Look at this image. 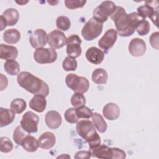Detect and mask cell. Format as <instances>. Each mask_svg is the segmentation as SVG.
I'll return each instance as SVG.
<instances>
[{
  "label": "cell",
  "instance_id": "cell-5",
  "mask_svg": "<svg viewBox=\"0 0 159 159\" xmlns=\"http://www.w3.org/2000/svg\"><path fill=\"white\" fill-rule=\"evenodd\" d=\"M102 29L103 23L93 17L84 25L81 30V35L86 40L91 41L101 34Z\"/></svg>",
  "mask_w": 159,
  "mask_h": 159
},
{
  "label": "cell",
  "instance_id": "cell-3",
  "mask_svg": "<svg viewBox=\"0 0 159 159\" xmlns=\"http://www.w3.org/2000/svg\"><path fill=\"white\" fill-rule=\"evenodd\" d=\"M76 130L78 134L88 143L89 148L96 147L101 144L100 136L90 120H81L78 122Z\"/></svg>",
  "mask_w": 159,
  "mask_h": 159
},
{
  "label": "cell",
  "instance_id": "cell-11",
  "mask_svg": "<svg viewBox=\"0 0 159 159\" xmlns=\"http://www.w3.org/2000/svg\"><path fill=\"white\" fill-rule=\"evenodd\" d=\"M47 43L53 49L62 48L67 43V38L59 30H54L47 34Z\"/></svg>",
  "mask_w": 159,
  "mask_h": 159
},
{
  "label": "cell",
  "instance_id": "cell-16",
  "mask_svg": "<svg viewBox=\"0 0 159 159\" xmlns=\"http://www.w3.org/2000/svg\"><path fill=\"white\" fill-rule=\"evenodd\" d=\"M86 58L92 64H100L104 58V52L99 48L92 47L89 48L86 52Z\"/></svg>",
  "mask_w": 159,
  "mask_h": 159
},
{
  "label": "cell",
  "instance_id": "cell-22",
  "mask_svg": "<svg viewBox=\"0 0 159 159\" xmlns=\"http://www.w3.org/2000/svg\"><path fill=\"white\" fill-rule=\"evenodd\" d=\"M6 20L7 25L12 26L16 24L19 19V13L14 8H8L1 16Z\"/></svg>",
  "mask_w": 159,
  "mask_h": 159
},
{
  "label": "cell",
  "instance_id": "cell-28",
  "mask_svg": "<svg viewBox=\"0 0 159 159\" xmlns=\"http://www.w3.org/2000/svg\"><path fill=\"white\" fill-rule=\"evenodd\" d=\"M4 68L6 72L11 76L17 75L20 71L19 64L15 60H7L4 64Z\"/></svg>",
  "mask_w": 159,
  "mask_h": 159
},
{
  "label": "cell",
  "instance_id": "cell-27",
  "mask_svg": "<svg viewBox=\"0 0 159 159\" xmlns=\"http://www.w3.org/2000/svg\"><path fill=\"white\" fill-rule=\"evenodd\" d=\"M92 122L94 126L100 133H104L106 131L107 128V123L101 114L97 112L93 113Z\"/></svg>",
  "mask_w": 159,
  "mask_h": 159
},
{
  "label": "cell",
  "instance_id": "cell-38",
  "mask_svg": "<svg viewBox=\"0 0 159 159\" xmlns=\"http://www.w3.org/2000/svg\"><path fill=\"white\" fill-rule=\"evenodd\" d=\"M86 3V1H84V0H65V6L69 9H75L76 8L83 7Z\"/></svg>",
  "mask_w": 159,
  "mask_h": 159
},
{
  "label": "cell",
  "instance_id": "cell-30",
  "mask_svg": "<svg viewBox=\"0 0 159 159\" xmlns=\"http://www.w3.org/2000/svg\"><path fill=\"white\" fill-rule=\"evenodd\" d=\"M78 66V63L75 58L71 57H66L62 63L63 68L67 71H75Z\"/></svg>",
  "mask_w": 159,
  "mask_h": 159
},
{
  "label": "cell",
  "instance_id": "cell-20",
  "mask_svg": "<svg viewBox=\"0 0 159 159\" xmlns=\"http://www.w3.org/2000/svg\"><path fill=\"white\" fill-rule=\"evenodd\" d=\"M18 50L16 47L3 43L0 45V57L3 60H14L17 57Z\"/></svg>",
  "mask_w": 159,
  "mask_h": 159
},
{
  "label": "cell",
  "instance_id": "cell-8",
  "mask_svg": "<svg viewBox=\"0 0 159 159\" xmlns=\"http://www.w3.org/2000/svg\"><path fill=\"white\" fill-rule=\"evenodd\" d=\"M34 58L40 64L52 63L57 59V53L53 48H39L34 53Z\"/></svg>",
  "mask_w": 159,
  "mask_h": 159
},
{
  "label": "cell",
  "instance_id": "cell-29",
  "mask_svg": "<svg viewBox=\"0 0 159 159\" xmlns=\"http://www.w3.org/2000/svg\"><path fill=\"white\" fill-rule=\"evenodd\" d=\"M26 102L21 98H16L11 102V109L16 114L22 113L26 109Z\"/></svg>",
  "mask_w": 159,
  "mask_h": 159
},
{
  "label": "cell",
  "instance_id": "cell-44",
  "mask_svg": "<svg viewBox=\"0 0 159 159\" xmlns=\"http://www.w3.org/2000/svg\"><path fill=\"white\" fill-rule=\"evenodd\" d=\"M17 4H20V5H25L26 3H27L29 1H16Z\"/></svg>",
  "mask_w": 159,
  "mask_h": 159
},
{
  "label": "cell",
  "instance_id": "cell-39",
  "mask_svg": "<svg viewBox=\"0 0 159 159\" xmlns=\"http://www.w3.org/2000/svg\"><path fill=\"white\" fill-rule=\"evenodd\" d=\"M158 37H159V33L158 32H154L152 34V35L150 37V43L152 47L158 50Z\"/></svg>",
  "mask_w": 159,
  "mask_h": 159
},
{
  "label": "cell",
  "instance_id": "cell-42",
  "mask_svg": "<svg viewBox=\"0 0 159 159\" xmlns=\"http://www.w3.org/2000/svg\"><path fill=\"white\" fill-rule=\"evenodd\" d=\"M8 81L6 76H4L3 80V74H1V91H2L7 86Z\"/></svg>",
  "mask_w": 159,
  "mask_h": 159
},
{
  "label": "cell",
  "instance_id": "cell-21",
  "mask_svg": "<svg viewBox=\"0 0 159 159\" xmlns=\"http://www.w3.org/2000/svg\"><path fill=\"white\" fill-rule=\"evenodd\" d=\"M29 106L37 112H42L47 106L45 96L42 94L34 95L29 102Z\"/></svg>",
  "mask_w": 159,
  "mask_h": 159
},
{
  "label": "cell",
  "instance_id": "cell-40",
  "mask_svg": "<svg viewBox=\"0 0 159 159\" xmlns=\"http://www.w3.org/2000/svg\"><path fill=\"white\" fill-rule=\"evenodd\" d=\"M112 148H113V158L123 159L126 157V153L124 150L116 147H112Z\"/></svg>",
  "mask_w": 159,
  "mask_h": 159
},
{
  "label": "cell",
  "instance_id": "cell-23",
  "mask_svg": "<svg viewBox=\"0 0 159 159\" xmlns=\"http://www.w3.org/2000/svg\"><path fill=\"white\" fill-rule=\"evenodd\" d=\"M20 146L27 152H34L39 147V141L33 136L27 134L21 142Z\"/></svg>",
  "mask_w": 159,
  "mask_h": 159
},
{
  "label": "cell",
  "instance_id": "cell-19",
  "mask_svg": "<svg viewBox=\"0 0 159 159\" xmlns=\"http://www.w3.org/2000/svg\"><path fill=\"white\" fill-rule=\"evenodd\" d=\"M38 141L40 148L47 150L54 146L56 142V138L52 132H45L39 137Z\"/></svg>",
  "mask_w": 159,
  "mask_h": 159
},
{
  "label": "cell",
  "instance_id": "cell-41",
  "mask_svg": "<svg viewBox=\"0 0 159 159\" xmlns=\"http://www.w3.org/2000/svg\"><path fill=\"white\" fill-rule=\"evenodd\" d=\"M91 157V154L89 151H79L76 153L74 156L75 158H90Z\"/></svg>",
  "mask_w": 159,
  "mask_h": 159
},
{
  "label": "cell",
  "instance_id": "cell-36",
  "mask_svg": "<svg viewBox=\"0 0 159 159\" xmlns=\"http://www.w3.org/2000/svg\"><path fill=\"white\" fill-rule=\"evenodd\" d=\"M64 117L66 120L70 124H75L78 122L79 118L76 113V109L71 107L68 109L64 114Z\"/></svg>",
  "mask_w": 159,
  "mask_h": 159
},
{
  "label": "cell",
  "instance_id": "cell-33",
  "mask_svg": "<svg viewBox=\"0 0 159 159\" xmlns=\"http://www.w3.org/2000/svg\"><path fill=\"white\" fill-rule=\"evenodd\" d=\"M150 25L149 22L144 19L137 24L135 30L137 32L139 35L143 36L147 35L150 31Z\"/></svg>",
  "mask_w": 159,
  "mask_h": 159
},
{
  "label": "cell",
  "instance_id": "cell-15",
  "mask_svg": "<svg viewBox=\"0 0 159 159\" xmlns=\"http://www.w3.org/2000/svg\"><path fill=\"white\" fill-rule=\"evenodd\" d=\"M91 157L98 158H113V148L105 145H99L96 147L89 148Z\"/></svg>",
  "mask_w": 159,
  "mask_h": 159
},
{
  "label": "cell",
  "instance_id": "cell-1",
  "mask_svg": "<svg viewBox=\"0 0 159 159\" xmlns=\"http://www.w3.org/2000/svg\"><path fill=\"white\" fill-rule=\"evenodd\" d=\"M110 17L114 22L117 32L121 37L132 35L135 32L137 24L144 19L137 12L127 14L121 6H117L116 11Z\"/></svg>",
  "mask_w": 159,
  "mask_h": 159
},
{
  "label": "cell",
  "instance_id": "cell-6",
  "mask_svg": "<svg viewBox=\"0 0 159 159\" xmlns=\"http://www.w3.org/2000/svg\"><path fill=\"white\" fill-rule=\"evenodd\" d=\"M116 7V5L112 1H103L93 11V18L103 23L114 12Z\"/></svg>",
  "mask_w": 159,
  "mask_h": 159
},
{
  "label": "cell",
  "instance_id": "cell-34",
  "mask_svg": "<svg viewBox=\"0 0 159 159\" xmlns=\"http://www.w3.org/2000/svg\"><path fill=\"white\" fill-rule=\"evenodd\" d=\"M13 143L12 141L6 137L0 138V150L3 153H8L12 150Z\"/></svg>",
  "mask_w": 159,
  "mask_h": 159
},
{
  "label": "cell",
  "instance_id": "cell-14",
  "mask_svg": "<svg viewBox=\"0 0 159 159\" xmlns=\"http://www.w3.org/2000/svg\"><path fill=\"white\" fill-rule=\"evenodd\" d=\"M129 52L133 57H141L146 52V44L143 40L135 38L131 40L129 44Z\"/></svg>",
  "mask_w": 159,
  "mask_h": 159
},
{
  "label": "cell",
  "instance_id": "cell-2",
  "mask_svg": "<svg viewBox=\"0 0 159 159\" xmlns=\"http://www.w3.org/2000/svg\"><path fill=\"white\" fill-rule=\"evenodd\" d=\"M17 81L20 86L34 95L42 94L47 97L49 94L47 84L28 71L20 72L17 75Z\"/></svg>",
  "mask_w": 159,
  "mask_h": 159
},
{
  "label": "cell",
  "instance_id": "cell-7",
  "mask_svg": "<svg viewBox=\"0 0 159 159\" xmlns=\"http://www.w3.org/2000/svg\"><path fill=\"white\" fill-rule=\"evenodd\" d=\"M145 5L141 6L137 8V13L144 19L150 18L152 22L158 27V1H145Z\"/></svg>",
  "mask_w": 159,
  "mask_h": 159
},
{
  "label": "cell",
  "instance_id": "cell-45",
  "mask_svg": "<svg viewBox=\"0 0 159 159\" xmlns=\"http://www.w3.org/2000/svg\"><path fill=\"white\" fill-rule=\"evenodd\" d=\"M48 4H50L51 6H55L58 2V1H47Z\"/></svg>",
  "mask_w": 159,
  "mask_h": 159
},
{
  "label": "cell",
  "instance_id": "cell-10",
  "mask_svg": "<svg viewBox=\"0 0 159 159\" xmlns=\"http://www.w3.org/2000/svg\"><path fill=\"white\" fill-rule=\"evenodd\" d=\"M81 40L76 34L71 35L67 39L66 53L69 57L76 58L80 57L82 53L81 47Z\"/></svg>",
  "mask_w": 159,
  "mask_h": 159
},
{
  "label": "cell",
  "instance_id": "cell-25",
  "mask_svg": "<svg viewBox=\"0 0 159 159\" xmlns=\"http://www.w3.org/2000/svg\"><path fill=\"white\" fill-rule=\"evenodd\" d=\"M20 39V33L16 29H7L3 33V39L7 43L15 44L19 41Z\"/></svg>",
  "mask_w": 159,
  "mask_h": 159
},
{
  "label": "cell",
  "instance_id": "cell-18",
  "mask_svg": "<svg viewBox=\"0 0 159 159\" xmlns=\"http://www.w3.org/2000/svg\"><path fill=\"white\" fill-rule=\"evenodd\" d=\"M102 114L104 117L109 120H116L120 116L119 107L114 102L107 103L103 107Z\"/></svg>",
  "mask_w": 159,
  "mask_h": 159
},
{
  "label": "cell",
  "instance_id": "cell-31",
  "mask_svg": "<svg viewBox=\"0 0 159 159\" xmlns=\"http://www.w3.org/2000/svg\"><path fill=\"white\" fill-rule=\"evenodd\" d=\"M70 102L73 107L78 108L84 106L86 104V99L82 93H75L71 96Z\"/></svg>",
  "mask_w": 159,
  "mask_h": 159
},
{
  "label": "cell",
  "instance_id": "cell-12",
  "mask_svg": "<svg viewBox=\"0 0 159 159\" xmlns=\"http://www.w3.org/2000/svg\"><path fill=\"white\" fill-rule=\"evenodd\" d=\"M47 34L42 29L35 30L30 35L29 42L31 46L34 48H42L47 42Z\"/></svg>",
  "mask_w": 159,
  "mask_h": 159
},
{
  "label": "cell",
  "instance_id": "cell-26",
  "mask_svg": "<svg viewBox=\"0 0 159 159\" xmlns=\"http://www.w3.org/2000/svg\"><path fill=\"white\" fill-rule=\"evenodd\" d=\"M108 75L107 71L101 68L94 70L92 74V80L96 84H106Z\"/></svg>",
  "mask_w": 159,
  "mask_h": 159
},
{
  "label": "cell",
  "instance_id": "cell-13",
  "mask_svg": "<svg viewBox=\"0 0 159 159\" xmlns=\"http://www.w3.org/2000/svg\"><path fill=\"white\" fill-rule=\"evenodd\" d=\"M117 31L113 29H109L98 41V45L101 48L107 51L113 47L117 40Z\"/></svg>",
  "mask_w": 159,
  "mask_h": 159
},
{
  "label": "cell",
  "instance_id": "cell-35",
  "mask_svg": "<svg viewBox=\"0 0 159 159\" xmlns=\"http://www.w3.org/2000/svg\"><path fill=\"white\" fill-rule=\"evenodd\" d=\"M27 132L24 130L21 125L17 126L13 133V139L15 143L19 145H20L21 142L25 136L27 134Z\"/></svg>",
  "mask_w": 159,
  "mask_h": 159
},
{
  "label": "cell",
  "instance_id": "cell-17",
  "mask_svg": "<svg viewBox=\"0 0 159 159\" xmlns=\"http://www.w3.org/2000/svg\"><path fill=\"white\" fill-rule=\"evenodd\" d=\"M45 123L52 129H58L61 124V115L56 111H50L45 114Z\"/></svg>",
  "mask_w": 159,
  "mask_h": 159
},
{
  "label": "cell",
  "instance_id": "cell-9",
  "mask_svg": "<svg viewBox=\"0 0 159 159\" xmlns=\"http://www.w3.org/2000/svg\"><path fill=\"white\" fill-rule=\"evenodd\" d=\"M39 117L32 111L26 112L22 116L20 125L27 133H36L38 131Z\"/></svg>",
  "mask_w": 159,
  "mask_h": 159
},
{
  "label": "cell",
  "instance_id": "cell-24",
  "mask_svg": "<svg viewBox=\"0 0 159 159\" xmlns=\"http://www.w3.org/2000/svg\"><path fill=\"white\" fill-rule=\"evenodd\" d=\"M15 112L11 109L0 108V127H3L11 124L15 119Z\"/></svg>",
  "mask_w": 159,
  "mask_h": 159
},
{
  "label": "cell",
  "instance_id": "cell-4",
  "mask_svg": "<svg viewBox=\"0 0 159 159\" xmlns=\"http://www.w3.org/2000/svg\"><path fill=\"white\" fill-rule=\"evenodd\" d=\"M66 86L75 93H84L87 92L89 87V82L83 76H79L76 74H68L65 78Z\"/></svg>",
  "mask_w": 159,
  "mask_h": 159
},
{
  "label": "cell",
  "instance_id": "cell-32",
  "mask_svg": "<svg viewBox=\"0 0 159 159\" xmlns=\"http://www.w3.org/2000/svg\"><path fill=\"white\" fill-rule=\"evenodd\" d=\"M56 25L58 29L63 31H66L71 26V22L66 16H61L57 19Z\"/></svg>",
  "mask_w": 159,
  "mask_h": 159
},
{
  "label": "cell",
  "instance_id": "cell-37",
  "mask_svg": "<svg viewBox=\"0 0 159 159\" xmlns=\"http://www.w3.org/2000/svg\"><path fill=\"white\" fill-rule=\"evenodd\" d=\"M76 113L79 119H89L92 117V111L86 106H81L76 109Z\"/></svg>",
  "mask_w": 159,
  "mask_h": 159
},
{
  "label": "cell",
  "instance_id": "cell-43",
  "mask_svg": "<svg viewBox=\"0 0 159 159\" xmlns=\"http://www.w3.org/2000/svg\"><path fill=\"white\" fill-rule=\"evenodd\" d=\"M7 26V23L6 20L1 16V30H3Z\"/></svg>",
  "mask_w": 159,
  "mask_h": 159
}]
</instances>
